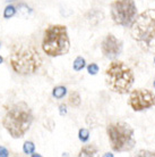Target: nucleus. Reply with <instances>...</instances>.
Here are the masks:
<instances>
[{
  "mask_svg": "<svg viewBox=\"0 0 155 157\" xmlns=\"http://www.w3.org/2000/svg\"><path fill=\"white\" fill-rule=\"evenodd\" d=\"M132 36L143 50L155 52V10L147 9L132 24Z\"/></svg>",
  "mask_w": 155,
  "mask_h": 157,
  "instance_id": "f257e3e1",
  "label": "nucleus"
},
{
  "mask_svg": "<svg viewBox=\"0 0 155 157\" xmlns=\"http://www.w3.org/2000/svg\"><path fill=\"white\" fill-rule=\"evenodd\" d=\"M33 122L31 108L25 102H18L8 110L2 120L5 129L13 138H22Z\"/></svg>",
  "mask_w": 155,
  "mask_h": 157,
  "instance_id": "f03ea898",
  "label": "nucleus"
},
{
  "mask_svg": "<svg viewBox=\"0 0 155 157\" xmlns=\"http://www.w3.org/2000/svg\"><path fill=\"white\" fill-rule=\"evenodd\" d=\"M42 64L38 50L28 44H20L14 48L10 56V65L13 70L22 75L33 74Z\"/></svg>",
  "mask_w": 155,
  "mask_h": 157,
  "instance_id": "7ed1b4c3",
  "label": "nucleus"
},
{
  "mask_svg": "<svg viewBox=\"0 0 155 157\" xmlns=\"http://www.w3.org/2000/svg\"><path fill=\"white\" fill-rule=\"evenodd\" d=\"M70 48V41L65 25H51L45 30L42 49L48 56L58 57L66 55Z\"/></svg>",
  "mask_w": 155,
  "mask_h": 157,
  "instance_id": "20e7f679",
  "label": "nucleus"
},
{
  "mask_svg": "<svg viewBox=\"0 0 155 157\" xmlns=\"http://www.w3.org/2000/svg\"><path fill=\"white\" fill-rule=\"evenodd\" d=\"M105 80L108 86L114 92L127 94L134 84L135 76L132 68L122 62H112L105 71Z\"/></svg>",
  "mask_w": 155,
  "mask_h": 157,
  "instance_id": "39448f33",
  "label": "nucleus"
},
{
  "mask_svg": "<svg viewBox=\"0 0 155 157\" xmlns=\"http://www.w3.org/2000/svg\"><path fill=\"white\" fill-rule=\"evenodd\" d=\"M110 145L114 151H129L136 145L134 130L124 122L111 123L106 126Z\"/></svg>",
  "mask_w": 155,
  "mask_h": 157,
  "instance_id": "423d86ee",
  "label": "nucleus"
},
{
  "mask_svg": "<svg viewBox=\"0 0 155 157\" xmlns=\"http://www.w3.org/2000/svg\"><path fill=\"white\" fill-rule=\"evenodd\" d=\"M137 14L134 0H116L111 4V16L116 24L128 26L134 22Z\"/></svg>",
  "mask_w": 155,
  "mask_h": 157,
  "instance_id": "0eeeda50",
  "label": "nucleus"
},
{
  "mask_svg": "<svg viewBox=\"0 0 155 157\" xmlns=\"http://www.w3.org/2000/svg\"><path fill=\"white\" fill-rule=\"evenodd\" d=\"M129 105L136 112L151 108L155 105V94L147 89H136L130 94Z\"/></svg>",
  "mask_w": 155,
  "mask_h": 157,
  "instance_id": "6e6552de",
  "label": "nucleus"
},
{
  "mask_svg": "<svg viewBox=\"0 0 155 157\" xmlns=\"http://www.w3.org/2000/svg\"><path fill=\"white\" fill-rule=\"evenodd\" d=\"M101 50L106 58L114 59L120 55L122 44L113 34H108L101 44Z\"/></svg>",
  "mask_w": 155,
  "mask_h": 157,
  "instance_id": "1a4fd4ad",
  "label": "nucleus"
},
{
  "mask_svg": "<svg viewBox=\"0 0 155 157\" xmlns=\"http://www.w3.org/2000/svg\"><path fill=\"white\" fill-rule=\"evenodd\" d=\"M96 151H97V148L94 145H87V146H84L81 148L79 154H78V156L91 157V156H94L96 154Z\"/></svg>",
  "mask_w": 155,
  "mask_h": 157,
  "instance_id": "9d476101",
  "label": "nucleus"
},
{
  "mask_svg": "<svg viewBox=\"0 0 155 157\" xmlns=\"http://www.w3.org/2000/svg\"><path fill=\"white\" fill-rule=\"evenodd\" d=\"M66 94H67V89L65 88V86H56V88L53 89V92H52L53 97H54V98H57V99L63 98Z\"/></svg>",
  "mask_w": 155,
  "mask_h": 157,
  "instance_id": "9b49d317",
  "label": "nucleus"
},
{
  "mask_svg": "<svg viewBox=\"0 0 155 157\" xmlns=\"http://www.w3.org/2000/svg\"><path fill=\"white\" fill-rule=\"evenodd\" d=\"M69 104L73 105V106H79L81 104V97H79V94L74 91L69 94Z\"/></svg>",
  "mask_w": 155,
  "mask_h": 157,
  "instance_id": "f8f14e48",
  "label": "nucleus"
},
{
  "mask_svg": "<svg viewBox=\"0 0 155 157\" xmlns=\"http://www.w3.org/2000/svg\"><path fill=\"white\" fill-rule=\"evenodd\" d=\"M85 67V59L83 57H77L74 62V70L75 71H81Z\"/></svg>",
  "mask_w": 155,
  "mask_h": 157,
  "instance_id": "ddd939ff",
  "label": "nucleus"
},
{
  "mask_svg": "<svg viewBox=\"0 0 155 157\" xmlns=\"http://www.w3.org/2000/svg\"><path fill=\"white\" fill-rule=\"evenodd\" d=\"M15 13H16L15 7L12 6V5H9V6H7V7L5 8V12H4L5 18H10V17H13V16L15 15Z\"/></svg>",
  "mask_w": 155,
  "mask_h": 157,
  "instance_id": "4468645a",
  "label": "nucleus"
},
{
  "mask_svg": "<svg viewBox=\"0 0 155 157\" xmlns=\"http://www.w3.org/2000/svg\"><path fill=\"white\" fill-rule=\"evenodd\" d=\"M35 149V146L33 142L31 141H26L23 146V150L25 154H33Z\"/></svg>",
  "mask_w": 155,
  "mask_h": 157,
  "instance_id": "2eb2a0df",
  "label": "nucleus"
},
{
  "mask_svg": "<svg viewBox=\"0 0 155 157\" xmlns=\"http://www.w3.org/2000/svg\"><path fill=\"white\" fill-rule=\"evenodd\" d=\"M78 138H79V140L83 142H85L88 140V138H89V132H88V130H86V129H81L79 130V132H78Z\"/></svg>",
  "mask_w": 155,
  "mask_h": 157,
  "instance_id": "dca6fc26",
  "label": "nucleus"
},
{
  "mask_svg": "<svg viewBox=\"0 0 155 157\" xmlns=\"http://www.w3.org/2000/svg\"><path fill=\"white\" fill-rule=\"evenodd\" d=\"M87 71H88L89 74L95 75L99 72V66H97L96 64H89L88 66H87Z\"/></svg>",
  "mask_w": 155,
  "mask_h": 157,
  "instance_id": "f3484780",
  "label": "nucleus"
},
{
  "mask_svg": "<svg viewBox=\"0 0 155 157\" xmlns=\"http://www.w3.org/2000/svg\"><path fill=\"white\" fill-rule=\"evenodd\" d=\"M138 156H155V153H152V151H144V150H142V151H139V154H138Z\"/></svg>",
  "mask_w": 155,
  "mask_h": 157,
  "instance_id": "a211bd4d",
  "label": "nucleus"
},
{
  "mask_svg": "<svg viewBox=\"0 0 155 157\" xmlns=\"http://www.w3.org/2000/svg\"><path fill=\"white\" fill-rule=\"evenodd\" d=\"M8 155H9L8 150L6 149V148H4V147H0V156H1V157H7Z\"/></svg>",
  "mask_w": 155,
  "mask_h": 157,
  "instance_id": "6ab92c4d",
  "label": "nucleus"
},
{
  "mask_svg": "<svg viewBox=\"0 0 155 157\" xmlns=\"http://www.w3.org/2000/svg\"><path fill=\"white\" fill-rule=\"evenodd\" d=\"M59 108H60V114H61V115L66 114V113H67V109H66V106H65V105H60V107H59Z\"/></svg>",
  "mask_w": 155,
  "mask_h": 157,
  "instance_id": "aec40b11",
  "label": "nucleus"
},
{
  "mask_svg": "<svg viewBox=\"0 0 155 157\" xmlns=\"http://www.w3.org/2000/svg\"><path fill=\"white\" fill-rule=\"evenodd\" d=\"M2 60H4V59H2V57H1V56H0V64L2 63Z\"/></svg>",
  "mask_w": 155,
  "mask_h": 157,
  "instance_id": "412c9836",
  "label": "nucleus"
},
{
  "mask_svg": "<svg viewBox=\"0 0 155 157\" xmlns=\"http://www.w3.org/2000/svg\"><path fill=\"white\" fill-rule=\"evenodd\" d=\"M153 86H154V88H155V80H154V83H153Z\"/></svg>",
  "mask_w": 155,
  "mask_h": 157,
  "instance_id": "4be33fe9",
  "label": "nucleus"
},
{
  "mask_svg": "<svg viewBox=\"0 0 155 157\" xmlns=\"http://www.w3.org/2000/svg\"><path fill=\"white\" fill-rule=\"evenodd\" d=\"M154 62H155V57H154Z\"/></svg>",
  "mask_w": 155,
  "mask_h": 157,
  "instance_id": "5701e85b",
  "label": "nucleus"
},
{
  "mask_svg": "<svg viewBox=\"0 0 155 157\" xmlns=\"http://www.w3.org/2000/svg\"><path fill=\"white\" fill-rule=\"evenodd\" d=\"M8 1H9V0H8ZM10 1H12V0H10Z\"/></svg>",
  "mask_w": 155,
  "mask_h": 157,
  "instance_id": "b1692460",
  "label": "nucleus"
}]
</instances>
